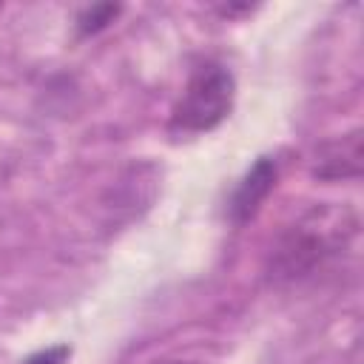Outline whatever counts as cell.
<instances>
[{
	"label": "cell",
	"mask_w": 364,
	"mask_h": 364,
	"mask_svg": "<svg viewBox=\"0 0 364 364\" xmlns=\"http://www.w3.org/2000/svg\"><path fill=\"white\" fill-rule=\"evenodd\" d=\"M358 236V213L344 202H321L293 219L270 247L267 270L276 282H293L341 253Z\"/></svg>",
	"instance_id": "cell-1"
},
{
	"label": "cell",
	"mask_w": 364,
	"mask_h": 364,
	"mask_svg": "<svg viewBox=\"0 0 364 364\" xmlns=\"http://www.w3.org/2000/svg\"><path fill=\"white\" fill-rule=\"evenodd\" d=\"M236 97V82L233 74L222 63H199L173 105L171 114V128L179 134H202L216 128L233 108Z\"/></svg>",
	"instance_id": "cell-2"
},
{
	"label": "cell",
	"mask_w": 364,
	"mask_h": 364,
	"mask_svg": "<svg viewBox=\"0 0 364 364\" xmlns=\"http://www.w3.org/2000/svg\"><path fill=\"white\" fill-rule=\"evenodd\" d=\"M276 173H279V168H276V162L270 156H259L253 162V168L242 176V182L236 185V191H233V196L228 202L230 222L245 225L259 213L262 202L267 199V193L276 185Z\"/></svg>",
	"instance_id": "cell-3"
},
{
	"label": "cell",
	"mask_w": 364,
	"mask_h": 364,
	"mask_svg": "<svg viewBox=\"0 0 364 364\" xmlns=\"http://www.w3.org/2000/svg\"><path fill=\"white\" fill-rule=\"evenodd\" d=\"M361 173V131H350L316 148L313 176L318 179H353Z\"/></svg>",
	"instance_id": "cell-4"
},
{
	"label": "cell",
	"mask_w": 364,
	"mask_h": 364,
	"mask_svg": "<svg viewBox=\"0 0 364 364\" xmlns=\"http://www.w3.org/2000/svg\"><path fill=\"white\" fill-rule=\"evenodd\" d=\"M117 14H119V6H91L77 17V28H80V34H94V31L105 28L108 23H114Z\"/></svg>",
	"instance_id": "cell-5"
},
{
	"label": "cell",
	"mask_w": 364,
	"mask_h": 364,
	"mask_svg": "<svg viewBox=\"0 0 364 364\" xmlns=\"http://www.w3.org/2000/svg\"><path fill=\"white\" fill-rule=\"evenodd\" d=\"M71 355V350L65 344H57V347H48V350H40L34 355H28L23 364H65Z\"/></svg>",
	"instance_id": "cell-6"
},
{
	"label": "cell",
	"mask_w": 364,
	"mask_h": 364,
	"mask_svg": "<svg viewBox=\"0 0 364 364\" xmlns=\"http://www.w3.org/2000/svg\"><path fill=\"white\" fill-rule=\"evenodd\" d=\"M154 364H199V361H176V358H165V361H154Z\"/></svg>",
	"instance_id": "cell-7"
}]
</instances>
